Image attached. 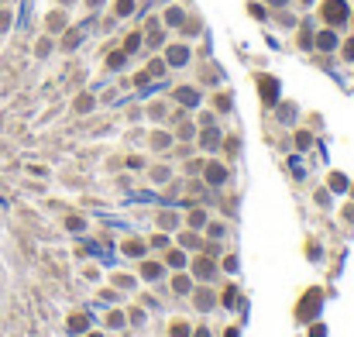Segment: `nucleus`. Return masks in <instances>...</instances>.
I'll return each mask as SVG.
<instances>
[{"label": "nucleus", "instance_id": "4", "mask_svg": "<svg viewBox=\"0 0 354 337\" xmlns=\"http://www.w3.org/2000/svg\"><path fill=\"white\" fill-rule=\"evenodd\" d=\"M317 45H320V48H333V35H330V31H323V35L317 38Z\"/></svg>", "mask_w": 354, "mask_h": 337}, {"label": "nucleus", "instance_id": "5", "mask_svg": "<svg viewBox=\"0 0 354 337\" xmlns=\"http://www.w3.org/2000/svg\"><path fill=\"white\" fill-rule=\"evenodd\" d=\"M344 55H347V58H354V42H347V45H344Z\"/></svg>", "mask_w": 354, "mask_h": 337}, {"label": "nucleus", "instance_id": "3", "mask_svg": "<svg viewBox=\"0 0 354 337\" xmlns=\"http://www.w3.org/2000/svg\"><path fill=\"white\" fill-rule=\"evenodd\" d=\"M186 55H189L186 48H172V52H169V58L175 62V66H179V62H186Z\"/></svg>", "mask_w": 354, "mask_h": 337}, {"label": "nucleus", "instance_id": "1", "mask_svg": "<svg viewBox=\"0 0 354 337\" xmlns=\"http://www.w3.org/2000/svg\"><path fill=\"white\" fill-rule=\"evenodd\" d=\"M323 17L330 24H341L344 17H347V4H344V0H327V4H323Z\"/></svg>", "mask_w": 354, "mask_h": 337}, {"label": "nucleus", "instance_id": "2", "mask_svg": "<svg viewBox=\"0 0 354 337\" xmlns=\"http://www.w3.org/2000/svg\"><path fill=\"white\" fill-rule=\"evenodd\" d=\"M262 93L268 96V100H275V80H262Z\"/></svg>", "mask_w": 354, "mask_h": 337}, {"label": "nucleus", "instance_id": "6", "mask_svg": "<svg viewBox=\"0 0 354 337\" xmlns=\"http://www.w3.org/2000/svg\"><path fill=\"white\" fill-rule=\"evenodd\" d=\"M272 4H286V0H272Z\"/></svg>", "mask_w": 354, "mask_h": 337}]
</instances>
